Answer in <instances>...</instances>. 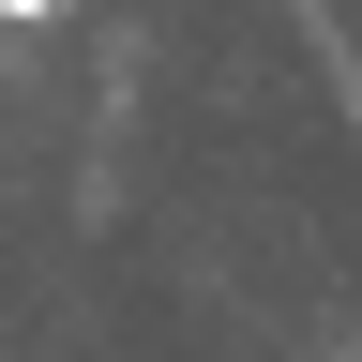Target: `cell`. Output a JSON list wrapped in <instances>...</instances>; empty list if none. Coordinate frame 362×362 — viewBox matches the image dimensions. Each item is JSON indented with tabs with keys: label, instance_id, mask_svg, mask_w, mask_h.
Listing matches in <instances>:
<instances>
[{
	"label": "cell",
	"instance_id": "obj_1",
	"mask_svg": "<svg viewBox=\"0 0 362 362\" xmlns=\"http://www.w3.org/2000/svg\"><path fill=\"white\" fill-rule=\"evenodd\" d=\"M45 16H61V0H0V30H45Z\"/></svg>",
	"mask_w": 362,
	"mask_h": 362
}]
</instances>
